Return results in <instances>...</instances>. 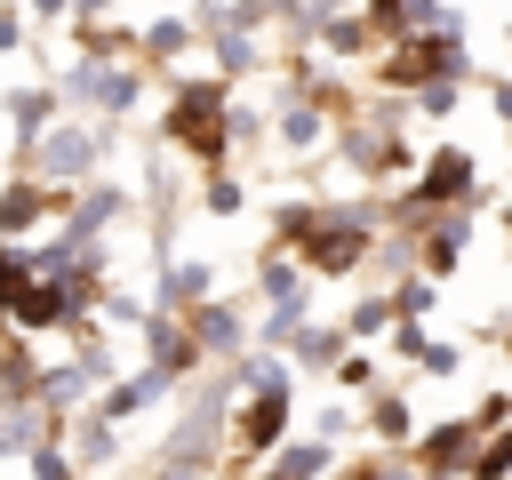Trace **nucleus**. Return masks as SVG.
<instances>
[{
  "label": "nucleus",
  "mask_w": 512,
  "mask_h": 480,
  "mask_svg": "<svg viewBox=\"0 0 512 480\" xmlns=\"http://www.w3.org/2000/svg\"><path fill=\"white\" fill-rule=\"evenodd\" d=\"M168 136H176V144H192V152L208 160V152L224 144V96H216L208 80H200V88H184V96L168 104Z\"/></svg>",
  "instance_id": "f257e3e1"
},
{
  "label": "nucleus",
  "mask_w": 512,
  "mask_h": 480,
  "mask_svg": "<svg viewBox=\"0 0 512 480\" xmlns=\"http://www.w3.org/2000/svg\"><path fill=\"white\" fill-rule=\"evenodd\" d=\"M224 400H232V384H208V392H200V408L176 424V448H168V464H208V456H216V432H224Z\"/></svg>",
  "instance_id": "f03ea898"
},
{
  "label": "nucleus",
  "mask_w": 512,
  "mask_h": 480,
  "mask_svg": "<svg viewBox=\"0 0 512 480\" xmlns=\"http://www.w3.org/2000/svg\"><path fill=\"white\" fill-rule=\"evenodd\" d=\"M464 192H472V152H432L416 200H464Z\"/></svg>",
  "instance_id": "7ed1b4c3"
},
{
  "label": "nucleus",
  "mask_w": 512,
  "mask_h": 480,
  "mask_svg": "<svg viewBox=\"0 0 512 480\" xmlns=\"http://www.w3.org/2000/svg\"><path fill=\"white\" fill-rule=\"evenodd\" d=\"M280 424H288V400H248L240 424H232V440H240L248 456H264V448H280Z\"/></svg>",
  "instance_id": "20e7f679"
},
{
  "label": "nucleus",
  "mask_w": 512,
  "mask_h": 480,
  "mask_svg": "<svg viewBox=\"0 0 512 480\" xmlns=\"http://www.w3.org/2000/svg\"><path fill=\"white\" fill-rule=\"evenodd\" d=\"M88 160H96V136H80V128H48L40 136V168L48 176H80Z\"/></svg>",
  "instance_id": "39448f33"
},
{
  "label": "nucleus",
  "mask_w": 512,
  "mask_h": 480,
  "mask_svg": "<svg viewBox=\"0 0 512 480\" xmlns=\"http://www.w3.org/2000/svg\"><path fill=\"white\" fill-rule=\"evenodd\" d=\"M472 432H480V424H432V432H424V448H416V456H424V472L472 464V456H480V448H472Z\"/></svg>",
  "instance_id": "423d86ee"
},
{
  "label": "nucleus",
  "mask_w": 512,
  "mask_h": 480,
  "mask_svg": "<svg viewBox=\"0 0 512 480\" xmlns=\"http://www.w3.org/2000/svg\"><path fill=\"white\" fill-rule=\"evenodd\" d=\"M40 416H48V400H8L0 408V456H32L40 448Z\"/></svg>",
  "instance_id": "0eeeda50"
},
{
  "label": "nucleus",
  "mask_w": 512,
  "mask_h": 480,
  "mask_svg": "<svg viewBox=\"0 0 512 480\" xmlns=\"http://www.w3.org/2000/svg\"><path fill=\"white\" fill-rule=\"evenodd\" d=\"M240 384H248V400H288V368L272 352H248L240 360Z\"/></svg>",
  "instance_id": "6e6552de"
},
{
  "label": "nucleus",
  "mask_w": 512,
  "mask_h": 480,
  "mask_svg": "<svg viewBox=\"0 0 512 480\" xmlns=\"http://www.w3.org/2000/svg\"><path fill=\"white\" fill-rule=\"evenodd\" d=\"M456 256H464V216H448V224L424 232V264L432 272H456Z\"/></svg>",
  "instance_id": "1a4fd4ad"
},
{
  "label": "nucleus",
  "mask_w": 512,
  "mask_h": 480,
  "mask_svg": "<svg viewBox=\"0 0 512 480\" xmlns=\"http://www.w3.org/2000/svg\"><path fill=\"white\" fill-rule=\"evenodd\" d=\"M192 336H200V344H216V352H224V344H240V320H232V312H224V304H200V312H192Z\"/></svg>",
  "instance_id": "9d476101"
},
{
  "label": "nucleus",
  "mask_w": 512,
  "mask_h": 480,
  "mask_svg": "<svg viewBox=\"0 0 512 480\" xmlns=\"http://www.w3.org/2000/svg\"><path fill=\"white\" fill-rule=\"evenodd\" d=\"M48 208V192L40 184H16V192H0V232H16V224H32Z\"/></svg>",
  "instance_id": "9b49d317"
},
{
  "label": "nucleus",
  "mask_w": 512,
  "mask_h": 480,
  "mask_svg": "<svg viewBox=\"0 0 512 480\" xmlns=\"http://www.w3.org/2000/svg\"><path fill=\"white\" fill-rule=\"evenodd\" d=\"M272 472H280V480H312V472H328V440H304V448H288Z\"/></svg>",
  "instance_id": "f8f14e48"
},
{
  "label": "nucleus",
  "mask_w": 512,
  "mask_h": 480,
  "mask_svg": "<svg viewBox=\"0 0 512 480\" xmlns=\"http://www.w3.org/2000/svg\"><path fill=\"white\" fill-rule=\"evenodd\" d=\"M504 472H512V432H504V440H488V448L472 456V480H504Z\"/></svg>",
  "instance_id": "ddd939ff"
},
{
  "label": "nucleus",
  "mask_w": 512,
  "mask_h": 480,
  "mask_svg": "<svg viewBox=\"0 0 512 480\" xmlns=\"http://www.w3.org/2000/svg\"><path fill=\"white\" fill-rule=\"evenodd\" d=\"M296 352H304L312 368H328V360H336V328H296Z\"/></svg>",
  "instance_id": "4468645a"
},
{
  "label": "nucleus",
  "mask_w": 512,
  "mask_h": 480,
  "mask_svg": "<svg viewBox=\"0 0 512 480\" xmlns=\"http://www.w3.org/2000/svg\"><path fill=\"white\" fill-rule=\"evenodd\" d=\"M32 480H72V456L40 440V448H32Z\"/></svg>",
  "instance_id": "2eb2a0df"
},
{
  "label": "nucleus",
  "mask_w": 512,
  "mask_h": 480,
  "mask_svg": "<svg viewBox=\"0 0 512 480\" xmlns=\"http://www.w3.org/2000/svg\"><path fill=\"white\" fill-rule=\"evenodd\" d=\"M376 440H408V408L400 400H376Z\"/></svg>",
  "instance_id": "dca6fc26"
},
{
  "label": "nucleus",
  "mask_w": 512,
  "mask_h": 480,
  "mask_svg": "<svg viewBox=\"0 0 512 480\" xmlns=\"http://www.w3.org/2000/svg\"><path fill=\"white\" fill-rule=\"evenodd\" d=\"M184 40H192V24H152V32H144L152 56H168V48H184Z\"/></svg>",
  "instance_id": "f3484780"
},
{
  "label": "nucleus",
  "mask_w": 512,
  "mask_h": 480,
  "mask_svg": "<svg viewBox=\"0 0 512 480\" xmlns=\"http://www.w3.org/2000/svg\"><path fill=\"white\" fill-rule=\"evenodd\" d=\"M312 136H320V112L296 104V112H288V144H312Z\"/></svg>",
  "instance_id": "a211bd4d"
},
{
  "label": "nucleus",
  "mask_w": 512,
  "mask_h": 480,
  "mask_svg": "<svg viewBox=\"0 0 512 480\" xmlns=\"http://www.w3.org/2000/svg\"><path fill=\"white\" fill-rule=\"evenodd\" d=\"M200 288H208L200 264H176V272H168V296H200Z\"/></svg>",
  "instance_id": "6ab92c4d"
},
{
  "label": "nucleus",
  "mask_w": 512,
  "mask_h": 480,
  "mask_svg": "<svg viewBox=\"0 0 512 480\" xmlns=\"http://www.w3.org/2000/svg\"><path fill=\"white\" fill-rule=\"evenodd\" d=\"M416 360H424V368H432V376H456V360H464V352H456V344H424V352H416Z\"/></svg>",
  "instance_id": "aec40b11"
},
{
  "label": "nucleus",
  "mask_w": 512,
  "mask_h": 480,
  "mask_svg": "<svg viewBox=\"0 0 512 480\" xmlns=\"http://www.w3.org/2000/svg\"><path fill=\"white\" fill-rule=\"evenodd\" d=\"M208 208H216V216H232V208H240V184H224V176H216V184H208Z\"/></svg>",
  "instance_id": "412c9836"
},
{
  "label": "nucleus",
  "mask_w": 512,
  "mask_h": 480,
  "mask_svg": "<svg viewBox=\"0 0 512 480\" xmlns=\"http://www.w3.org/2000/svg\"><path fill=\"white\" fill-rule=\"evenodd\" d=\"M368 480H416L408 464H368Z\"/></svg>",
  "instance_id": "4be33fe9"
},
{
  "label": "nucleus",
  "mask_w": 512,
  "mask_h": 480,
  "mask_svg": "<svg viewBox=\"0 0 512 480\" xmlns=\"http://www.w3.org/2000/svg\"><path fill=\"white\" fill-rule=\"evenodd\" d=\"M272 8H296V16H312V8H320V16H328V0H272Z\"/></svg>",
  "instance_id": "5701e85b"
},
{
  "label": "nucleus",
  "mask_w": 512,
  "mask_h": 480,
  "mask_svg": "<svg viewBox=\"0 0 512 480\" xmlns=\"http://www.w3.org/2000/svg\"><path fill=\"white\" fill-rule=\"evenodd\" d=\"M0 48H16V16L8 8H0Z\"/></svg>",
  "instance_id": "b1692460"
},
{
  "label": "nucleus",
  "mask_w": 512,
  "mask_h": 480,
  "mask_svg": "<svg viewBox=\"0 0 512 480\" xmlns=\"http://www.w3.org/2000/svg\"><path fill=\"white\" fill-rule=\"evenodd\" d=\"M160 480H200V464H168V472H160Z\"/></svg>",
  "instance_id": "393cba45"
},
{
  "label": "nucleus",
  "mask_w": 512,
  "mask_h": 480,
  "mask_svg": "<svg viewBox=\"0 0 512 480\" xmlns=\"http://www.w3.org/2000/svg\"><path fill=\"white\" fill-rule=\"evenodd\" d=\"M264 480H280V472H264Z\"/></svg>",
  "instance_id": "a878e982"
},
{
  "label": "nucleus",
  "mask_w": 512,
  "mask_h": 480,
  "mask_svg": "<svg viewBox=\"0 0 512 480\" xmlns=\"http://www.w3.org/2000/svg\"><path fill=\"white\" fill-rule=\"evenodd\" d=\"M504 224H512V208H504Z\"/></svg>",
  "instance_id": "bb28decb"
}]
</instances>
